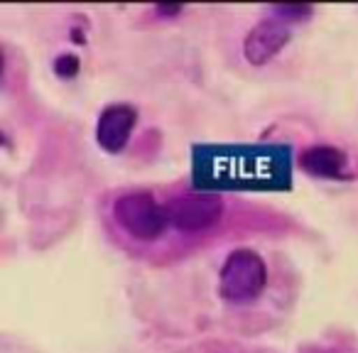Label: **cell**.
Returning <instances> with one entry per match:
<instances>
[{
  "instance_id": "4",
  "label": "cell",
  "mask_w": 358,
  "mask_h": 353,
  "mask_svg": "<svg viewBox=\"0 0 358 353\" xmlns=\"http://www.w3.org/2000/svg\"><path fill=\"white\" fill-rule=\"evenodd\" d=\"M138 125V108L125 101L108 103L99 113L96 120V143L108 154H118L133 138V130Z\"/></svg>"
},
{
  "instance_id": "1",
  "label": "cell",
  "mask_w": 358,
  "mask_h": 353,
  "mask_svg": "<svg viewBox=\"0 0 358 353\" xmlns=\"http://www.w3.org/2000/svg\"><path fill=\"white\" fill-rule=\"evenodd\" d=\"M110 216L130 240L143 245L157 243L169 231L164 201H157V196L148 189L120 192L113 199Z\"/></svg>"
},
{
  "instance_id": "3",
  "label": "cell",
  "mask_w": 358,
  "mask_h": 353,
  "mask_svg": "<svg viewBox=\"0 0 358 353\" xmlns=\"http://www.w3.org/2000/svg\"><path fill=\"white\" fill-rule=\"evenodd\" d=\"M169 231L182 236H201L224 221L226 204L214 192H185L164 201Z\"/></svg>"
},
{
  "instance_id": "6",
  "label": "cell",
  "mask_w": 358,
  "mask_h": 353,
  "mask_svg": "<svg viewBox=\"0 0 358 353\" xmlns=\"http://www.w3.org/2000/svg\"><path fill=\"white\" fill-rule=\"evenodd\" d=\"M297 167L314 180L346 182L353 177L351 157L336 145H312L302 150L297 157Z\"/></svg>"
},
{
  "instance_id": "2",
  "label": "cell",
  "mask_w": 358,
  "mask_h": 353,
  "mask_svg": "<svg viewBox=\"0 0 358 353\" xmlns=\"http://www.w3.org/2000/svg\"><path fill=\"white\" fill-rule=\"evenodd\" d=\"M268 263L253 248H236L224 258L219 268V297L236 307L250 304L268 287Z\"/></svg>"
},
{
  "instance_id": "9",
  "label": "cell",
  "mask_w": 358,
  "mask_h": 353,
  "mask_svg": "<svg viewBox=\"0 0 358 353\" xmlns=\"http://www.w3.org/2000/svg\"><path fill=\"white\" fill-rule=\"evenodd\" d=\"M182 10H185L182 6H157V8H155V13H157V15H169V17L179 15Z\"/></svg>"
},
{
  "instance_id": "7",
  "label": "cell",
  "mask_w": 358,
  "mask_h": 353,
  "mask_svg": "<svg viewBox=\"0 0 358 353\" xmlns=\"http://www.w3.org/2000/svg\"><path fill=\"white\" fill-rule=\"evenodd\" d=\"M268 17H275V20L285 22V25H299V22L309 20L314 15V8L312 6H270L265 8Z\"/></svg>"
},
{
  "instance_id": "8",
  "label": "cell",
  "mask_w": 358,
  "mask_h": 353,
  "mask_svg": "<svg viewBox=\"0 0 358 353\" xmlns=\"http://www.w3.org/2000/svg\"><path fill=\"white\" fill-rule=\"evenodd\" d=\"M52 71H55L59 79L71 81V79H76V74L81 71V59L76 55H71V52H64V55L55 57V62H52Z\"/></svg>"
},
{
  "instance_id": "5",
  "label": "cell",
  "mask_w": 358,
  "mask_h": 353,
  "mask_svg": "<svg viewBox=\"0 0 358 353\" xmlns=\"http://www.w3.org/2000/svg\"><path fill=\"white\" fill-rule=\"evenodd\" d=\"M289 37H292V27L285 22L275 20V17H263L258 25H253L248 30L243 40V57L248 59V64L263 66L270 59L280 55L287 47Z\"/></svg>"
},
{
  "instance_id": "10",
  "label": "cell",
  "mask_w": 358,
  "mask_h": 353,
  "mask_svg": "<svg viewBox=\"0 0 358 353\" xmlns=\"http://www.w3.org/2000/svg\"><path fill=\"white\" fill-rule=\"evenodd\" d=\"M314 353H331V351H314Z\"/></svg>"
}]
</instances>
